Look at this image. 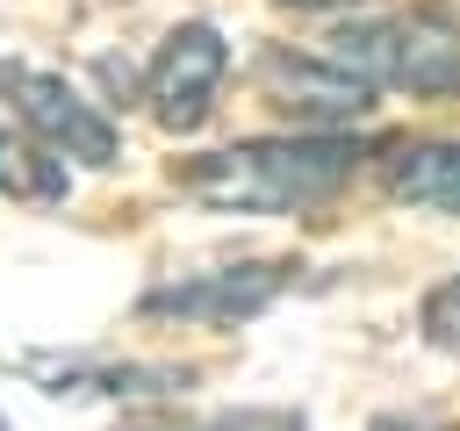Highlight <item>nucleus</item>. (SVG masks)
I'll return each mask as SVG.
<instances>
[{
	"label": "nucleus",
	"mask_w": 460,
	"mask_h": 431,
	"mask_svg": "<svg viewBox=\"0 0 460 431\" xmlns=\"http://www.w3.org/2000/svg\"><path fill=\"white\" fill-rule=\"evenodd\" d=\"M331 65L352 79L402 86V93H460V22L438 7H402V14H359L316 43Z\"/></svg>",
	"instance_id": "f03ea898"
},
{
	"label": "nucleus",
	"mask_w": 460,
	"mask_h": 431,
	"mask_svg": "<svg viewBox=\"0 0 460 431\" xmlns=\"http://www.w3.org/2000/svg\"><path fill=\"white\" fill-rule=\"evenodd\" d=\"M259 93L273 108L302 115V122H359L374 108V86L352 79L345 65H331L323 50H309V57H288V50L259 57Z\"/></svg>",
	"instance_id": "20e7f679"
},
{
	"label": "nucleus",
	"mask_w": 460,
	"mask_h": 431,
	"mask_svg": "<svg viewBox=\"0 0 460 431\" xmlns=\"http://www.w3.org/2000/svg\"><path fill=\"white\" fill-rule=\"evenodd\" d=\"M14 93H22V122H29L50 151H65V158H79V165H115V122H108L86 93H72L65 79H43V72H29Z\"/></svg>",
	"instance_id": "39448f33"
},
{
	"label": "nucleus",
	"mask_w": 460,
	"mask_h": 431,
	"mask_svg": "<svg viewBox=\"0 0 460 431\" xmlns=\"http://www.w3.org/2000/svg\"><path fill=\"white\" fill-rule=\"evenodd\" d=\"M280 273L288 266H230L216 280H187V287H165L151 295L144 309L151 316H201V323H230V316H252L280 295Z\"/></svg>",
	"instance_id": "423d86ee"
},
{
	"label": "nucleus",
	"mask_w": 460,
	"mask_h": 431,
	"mask_svg": "<svg viewBox=\"0 0 460 431\" xmlns=\"http://www.w3.org/2000/svg\"><path fill=\"white\" fill-rule=\"evenodd\" d=\"M367 431H431V424H410V417H374Z\"/></svg>",
	"instance_id": "9d476101"
},
{
	"label": "nucleus",
	"mask_w": 460,
	"mask_h": 431,
	"mask_svg": "<svg viewBox=\"0 0 460 431\" xmlns=\"http://www.w3.org/2000/svg\"><path fill=\"white\" fill-rule=\"evenodd\" d=\"M359 144L345 129H302V136H252V144H223L180 165V187L208 208H237V216H295L331 201L352 172H359Z\"/></svg>",
	"instance_id": "f257e3e1"
},
{
	"label": "nucleus",
	"mask_w": 460,
	"mask_h": 431,
	"mask_svg": "<svg viewBox=\"0 0 460 431\" xmlns=\"http://www.w3.org/2000/svg\"><path fill=\"white\" fill-rule=\"evenodd\" d=\"M223 72H230V50H223V36H216L208 22L172 29L165 50H158V65H151V115H158L165 129H180V136L201 129V115L216 108Z\"/></svg>",
	"instance_id": "7ed1b4c3"
},
{
	"label": "nucleus",
	"mask_w": 460,
	"mask_h": 431,
	"mask_svg": "<svg viewBox=\"0 0 460 431\" xmlns=\"http://www.w3.org/2000/svg\"><path fill=\"white\" fill-rule=\"evenodd\" d=\"M137 431H302L288 417H208V424H137Z\"/></svg>",
	"instance_id": "1a4fd4ad"
},
{
	"label": "nucleus",
	"mask_w": 460,
	"mask_h": 431,
	"mask_svg": "<svg viewBox=\"0 0 460 431\" xmlns=\"http://www.w3.org/2000/svg\"><path fill=\"white\" fill-rule=\"evenodd\" d=\"M280 7H309V14H331V7H352V0H280Z\"/></svg>",
	"instance_id": "9b49d317"
},
{
	"label": "nucleus",
	"mask_w": 460,
	"mask_h": 431,
	"mask_svg": "<svg viewBox=\"0 0 460 431\" xmlns=\"http://www.w3.org/2000/svg\"><path fill=\"white\" fill-rule=\"evenodd\" d=\"M417 323H424V338H431L438 352H453V359H460V273H446V280L424 295Z\"/></svg>",
	"instance_id": "6e6552de"
},
{
	"label": "nucleus",
	"mask_w": 460,
	"mask_h": 431,
	"mask_svg": "<svg viewBox=\"0 0 460 431\" xmlns=\"http://www.w3.org/2000/svg\"><path fill=\"white\" fill-rule=\"evenodd\" d=\"M388 194L410 208L460 216V144H402L388 158Z\"/></svg>",
	"instance_id": "0eeeda50"
}]
</instances>
